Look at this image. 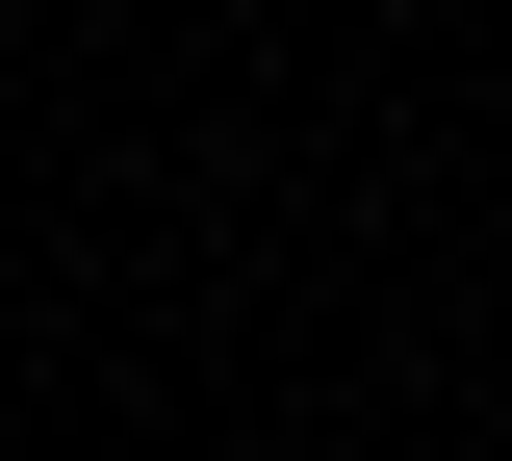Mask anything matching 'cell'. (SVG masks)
<instances>
[]
</instances>
